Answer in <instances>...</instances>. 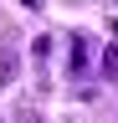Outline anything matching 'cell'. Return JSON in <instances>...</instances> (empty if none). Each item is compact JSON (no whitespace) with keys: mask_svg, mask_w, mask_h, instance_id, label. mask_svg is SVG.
Here are the masks:
<instances>
[{"mask_svg":"<svg viewBox=\"0 0 118 123\" xmlns=\"http://www.w3.org/2000/svg\"><path fill=\"white\" fill-rule=\"evenodd\" d=\"M87 72H93V41L67 36V82H87Z\"/></svg>","mask_w":118,"mask_h":123,"instance_id":"cell-1","label":"cell"},{"mask_svg":"<svg viewBox=\"0 0 118 123\" xmlns=\"http://www.w3.org/2000/svg\"><path fill=\"white\" fill-rule=\"evenodd\" d=\"M31 56H36V67H46L51 62V36H31Z\"/></svg>","mask_w":118,"mask_h":123,"instance_id":"cell-2","label":"cell"},{"mask_svg":"<svg viewBox=\"0 0 118 123\" xmlns=\"http://www.w3.org/2000/svg\"><path fill=\"white\" fill-rule=\"evenodd\" d=\"M103 77L118 82V41H108V51H103Z\"/></svg>","mask_w":118,"mask_h":123,"instance_id":"cell-3","label":"cell"},{"mask_svg":"<svg viewBox=\"0 0 118 123\" xmlns=\"http://www.w3.org/2000/svg\"><path fill=\"white\" fill-rule=\"evenodd\" d=\"M10 72H16V56H10V51H5V46H0V87H5V82H10Z\"/></svg>","mask_w":118,"mask_h":123,"instance_id":"cell-4","label":"cell"},{"mask_svg":"<svg viewBox=\"0 0 118 123\" xmlns=\"http://www.w3.org/2000/svg\"><path fill=\"white\" fill-rule=\"evenodd\" d=\"M21 5H26V10H41V5H46V0H21Z\"/></svg>","mask_w":118,"mask_h":123,"instance_id":"cell-5","label":"cell"},{"mask_svg":"<svg viewBox=\"0 0 118 123\" xmlns=\"http://www.w3.org/2000/svg\"><path fill=\"white\" fill-rule=\"evenodd\" d=\"M113 5H118V0H113Z\"/></svg>","mask_w":118,"mask_h":123,"instance_id":"cell-6","label":"cell"}]
</instances>
